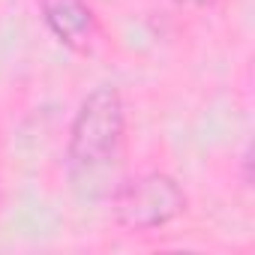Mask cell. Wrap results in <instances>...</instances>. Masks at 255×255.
<instances>
[{
  "label": "cell",
  "mask_w": 255,
  "mask_h": 255,
  "mask_svg": "<svg viewBox=\"0 0 255 255\" xmlns=\"http://www.w3.org/2000/svg\"><path fill=\"white\" fill-rule=\"evenodd\" d=\"M123 132H126V111L123 96L111 84L93 87L72 123H69V141H66V168L84 195H99V183H105V174L111 165L123 156Z\"/></svg>",
  "instance_id": "1"
},
{
  "label": "cell",
  "mask_w": 255,
  "mask_h": 255,
  "mask_svg": "<svg viewBox=\"0 0 255 255\" xmlns=\"http://www.w3.org/2000/svg\"><path fill=\"white\" fill-rule=\"evenodd\" d=\"M183 186L165 171H147L129 180H120L111 192L114 219L129 231H156L186 213Z\"/></svg>",
  "instance_id": "2"
},
{
  "label": "cell",
  "mask_w": 255,
  "mask_h": 255,
  "mask_svg": "<svg viewBox=\"0 0 255 255\" xmlns=\"http://www.w3.org/2000/svg\"><path fill=\"white\" fill-rule=\"evenodd\" d=\"M39 15L51 36L75 54L90 51L99 36V18L87 0H39Z\"/></svg>",
  "instance_id": "3"
},
{
  "label": "cell",
  "mask_w": 255,
  "mask_h": 255,
  "mask_svg": "<svg viewBox=\"0 0 255 255\" xmlns=\"http://www.w3.org/2000/svg\"><path fill=\"white\" fill-rule=\"evenodd\" d=\"M174 3H180V6H198V9H204V6H213L216 0H174Z\"/></svg>",
  "instance_id": "4"
}]
</instances>
